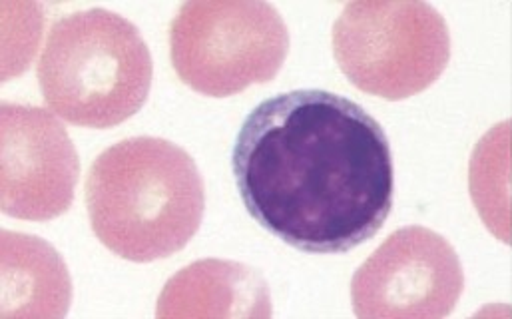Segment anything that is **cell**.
Returning <instances> with one entry per match:
<instances>
[{
    "label": "cell",
    "mask_w": 512,
    "mask_h": 319,
    "mask_svg": "<svg viewBox=\"0 0 512 319\" xmlns=\"http://www.w3.org/2000/svg\"><path fill=\"white\" fill-rule=\"evenodd\" d=\"M232 170L257 224L309 254H343L387 222L395 168L383 126L327 90L277 94L250 112Z\"/></svg>",
    "instance_id": "obj_1"
},
{
    "label": "cell",
    "mask_w": 512,
    "mask_h": 319,
    "mask_svg": "<svg viewBox=\"0 0 512 319\" xmlns=\"http://www.w3.org/2000/svg\"><path fill=\"white\" fill-rule=\"evenodd\" d=\"M96 238L116 256L148 264L190 244L206 210L194 158L162 138L138 136L104 150L86 178Z\"/></svg>",
    "instance_id": "obj_2"
},
{
    "label": "cell",
    "mask_w": 512,
    "mask_h": 319,
    "mask_svg": "<svg viewBox=\"0 0 512 319\" xmlns=\"http://www.w3.org/2000/svg\"><path fill=\"white\" fill-rule=\"evenodd\" d=\"M152 74L140 30L106 8L58 18L38 62L46 106L70 124L98 130L122 124L146 104Z\"/></svg>",
    "instance_id": "obj_3"
},
{
    "label": "cell",
    "mask_w": 512,
    "mask_h": 319,
    "mask_svg": "<svg viewBox=\"0 0 512 319\" xmlns=\"http://www.w3.org/2000/svg\"><path fill=\"white\" fill-rule=\"evenodd\" d=\"M333 54L359 90L405 100L445 72L451 36L427 2H349L333 24Z\"/></svg>",
    "instance_id": "obj_4"
},
{
    "label": "cell",
    "mask_w": 512,
    "mask_h": 319,
    "mask_svg": "<svg viewBox=\"0 0 512 319\" xmlns=\"http://www.w3.org/2000/svg\"><path fill=\"white\" fill-rule=\"evenodd\" d=\"M289 30L267 2H186L170 24V58L192 90L226 98L277 76Z\"/></svg>",
    "instance_id": "obj_5"
},
{
    "label": "cell",
    "mask_w": 512,
    "mask_h": 319,
    "mask_svg": "<svg viewBox=\"0 0 512 319\" xmlns=\"http://www.w3.org/2000/svg\"><path fill=\"white\" fill-rule=\"evenodd\" d=\"M465 288L455 248L437 232L409 226L393 232L351 280L357 318H445Z\"/></svg>",
    "instance_id": "obj_6"
},
{
    "label": "cell",
    "mask_w": 512,
    "mask_h": 319,
    "mask_svg": "<svg viewBox=\"0 0 512 319\" xmlns=\"http://www.w3.org/2000/svg\"><path fill=\"white\" fill-rule=\"evenodd\" d=\"M80 162L52 110L2 102L0 204L10 218L46 222L74 202Z\"/></svg>",
    "instance_id": "obj_7"
},
{
    "label": "cell",
    "mask_w": 512,
    "mask_h": 319,
    "mask_svg": "<svg viewBox=\"0 0 512 319\" xmlns=\"http://www.w3.org/2000/svg\"><path fill=\"white\" fill-rule=\"evenodd\" d=\"M158 318H269L271 296L256 270L224 260L196 262L168 280Z\"/></svg>",
    "instance_id": "obj_8"
},
{
    "label": "cell",
    "mask_w": 512,
    "mask_h": 319,
    "mask_svg": "<svg viewBox=\"0 0 512 319\" xmlns=\"http://www.w3.org/2000/svg\"><path fill=\"white\" fill-rule=\"evenodd\" d=\"M2 318H64L72 280L60 254L44 240L4 230L0 236Z\"/></svg>",
    "instance_id": "obj_9"
},
{
    "label": "cell",
    "mask_w": 512,
    "mask_h": 319,
    "mask_svg": "<svg viewBox=\"0 0 512 319\" xmlns=\"http://www.w3.org/2000/svg\"><path fill=\"white\" fill-rule=\"evenodd\" d=\"M505 124L507 122L495 126L487 138L479 142L471 162V190L479 214L483 212L491 230L499 234L503 242H509V214L507 204L503 202L507 200V192L499 188V180H507L509 174V170L499 174V168L509 162V150L499 158L501 146L509 142V128L503 132Z\"/></svg>",
    "instance_id": "obj_10"
}]
</instances>
